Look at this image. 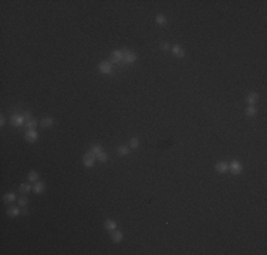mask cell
<instances>
[{"label":"cell","instance_id":"6da1fadb","mask_svg":"<svg viewBox=\"0 0 267 255\" xmlns=\"http://www.w3.org/2000/svg\"><path fill=\"white\" fill-rule=\"evenodd\" d=\"M122 51H124V63L132 64L137 61V54L135 53H131V51H127V50H122Z\"/></svg>","mask_w":267,"mask_h":255},{"label":"cell","instance_id":"7a4b0ae2","mask_svg":"<svg viewBox=\"0 0 267 255\" xmlns=\"http://www.w3.org/2000/svg\"><path fill=\"white\" fill-rule=\"evenodd\" d=\"M229 170H230L232 173H234V174H240L242 170H243V166H242V163L240 162L233 160V162L230 163V166H229Z\"/></svg>","mask_w":267,"mask_h":255},{"label":"cell","instance_id":"3957f363","mask_svg":"<svg viewBox=\"0 0 267 255\" xmlns=\"http://www.w3.org/2000/svg\"><path fill=\"white\" fill-rule=\"evenodd\" d=\"M24 116H23V113L22 115H19V113H14L12 118H10V122L14 125V126H22L23 123H24Z\"/></svg>","mask_w":267,"mask_h":255},{"label":"cell","instance_id":"277c9868","mask_svg":"<svg viewBox=\"0 0 267 255\" xmlns=\"http://www.w3.org/2000/svg\"><path fill=\"white\" fill-rule=\"evenodd\" d=\"M38 139V133H37L34 129H27V132H26V140L30 142V143H33V142H36Z\"/></svg>","mask_w":267,"mask_h":255},{"label":"cell","instance_id":"5b68a950","mask_svg":"<svg viewBox=\"0 0 267 255\" xmlns=\"http://www.w3.org/2000/svg\"><path fill=\"white\" fill-rule=\"evenodd\" d=\"M82 162H84V166H87V167H93L94 163H95V157L91 155V153H85L84 157H82Z\"/></svg>","mask_w":267,"mask_h":255},{"label":"cell","instance_id":"8992f818","mask_svg":"<svg viewBox=\"0 0 267 255\" xmlns=\"http://www.w3.org/2000/svg\"><path fill=\"white\" fill-rule=\"evenodd\" d=\"M100 71L102 74H111L112 72V64L108 63V61H104V63L100 64Z\"/></svg>","mask_w":267,"mask_h":255},{"label":"cell","instance_id":"52a82bcc","mask_svg":"<svg viewBox=\"0 0 267 255\" xmlns=\"http://www.w3.org/2000/svg\"><path fill=\"white\" fill-rule=\"evenodd\" d=\"M124 60V51L121 50H116L112 53V55H111V63H119V61H122Z\"/></svg>","mask_w":267,"mask_h":255},{"label":"cell","instance_id":"ba28073f","mask_svg":"<svg viewBox=\"0 0 267 255\" xmlns=\"http://www.w3.org/2000/svg\"><path fill=\"white\" fill-rule=\"evenodd\" d=\"M104 227H105L107 231L112 233V231H115L116 230V223L115 221H112V220H107V221L104 223Z\"/></svg>","mask_w":267,"mask_h":255},{"label":"cell","instance_id":"9c48e42d","mask_svg":"<svg viewBox=\"0 0 267 255\" xmlns=\"http://www.w3.org/2000/svg\"><path fill=\"white\" fill-rule=\"evenodd\" d=\"M171 50H172V53H173V55H176V57H183L185 55V50L182 48L181 45H173V47H171Z\"/></svg>","mask_w":267,"mask_h":255},{"label":"cell","instance_id":"30bf717a","mask_svg":"<svg viewBox=\"0 0 267 255\" xmlns=\"http://www.w3.org/2000/svg\"><path fill=\"white\" fill-rule=\"evenodd\" d=\"M257 99H259V94H256V92H250V94H249V97H247V102H249V105H254Z\"/></svg>","mask_w":267,"mask_h":255},{"label":"cell","instance_id":"8fae6325","mask_svg":"<svg viewBox=\"0 0 267 255\" xmlns=\"http://www.w3.org/2000/svg\"><path fill=\"white\" fill-rule=\"evenodd\" d=\"M101 152H102V148H101V146H100V145H94L93 148L90 149V152H88V153H91V155L94 156V157H97V156L100 155Z\"/></svg>","mask_w":267,"mask_h":255},{"label":"cell","instance_id":"7c38bea8","mask_svg":"<svg viewBox=\"0 0 267 255\" xmlns=\"http://www.w3.org/2000/svg\"><path fill=\"white\" fill-rule=\"evenodd\" d=\"M216 170L219 171V173H226V171L229 170V166H227L224 162H219L216 164Z\"/></svg>","mask_w":267,"mask_h":255},{"label":"cell","instance_id":"4fadbf2b","mask_svg":"<svg viewBox=\"0 0 267 255\" xmlns=\"http://www.w3.org/2000/svg\"><path fill=\"white\" fill-rule=\"evenodd\" d=\"M33 190L36 191V193H43V191L46 190V184H44L43 182H37V183L33 186Z\"/></svg>","mask_w":267,"mask_h":255},{"label":"cell","instance_id":"5bb4252c","mask_svg":"<svg viewBox=\"0 0 267 255\" xmlns=\"http://www.w3.org/2000/svg\"><path fill=\"white\" fill-rule=\"evenodd\" d=\"M19 214H20V208H19V207H9L7 215H10V217H17Z\"/></svg>","mask_w":267,"mask_h":255},{"label":"cell","instance_id":"9a60e30c","mask_svg":"<svg viewBox=\"0 0 267 255\" xmlns=\"http://www.w3.org/2000/svg\"><path fill=\"white\" fill-rule=\"evenodd\" d=\"M40 125L43 128H50L51 125H54V119H53V118H44V119L40 122Z\"/></svg>","mask_w":267,"mask_h":255},{"label":"cell","instance_id":"2e32d148","mask_svg":"<svg viewBox=\"0 0 267 255\" xmlns=\"http://www.w3.org/2000/svg\"><path fill=\"white\" fill-rule=\"evenodd\" d=\"M122 233H121V231H112V241H114V242H119V241H122Z\"/></svg>","mask_w":267,"mask_h":255},{"label":"cell","instance_id":"e0dca14e","mask_svg":"<svg viewBox=\"0 0 267 255\" xmlns=\"http://www.w3.org/2000/svg\"><path fill=\"white\" fill-rule=\"evenodd\" d=\"M116 153L119 156L128 155V153H130V148H128V146H119V148L116 149Z\"/></svg>","mask_w":267,"mask_h":255},{"label":"cell","instance_id":"ac0fdd59","mask_svg":"<svg viewBox=\"0 0 267 255\" xmlns=\"http://www.w3.org/2000/svg\"><path fill=\"white\" fill-rule=\"evenodd\" d=\"M14 200H16L14 193H7V194H4V197H3V201H4V203H12V201H14Z\"/></svg>","mask_w":267,"mask_h":255},{"label":"cell","instance_id":"d6986e66","mask_svg":"<svg viewBox=\"0 0 267 255\" xmlns=\"http://www.w3.org/2000/svg\"><path fill=\"white\" fill-rule=\"evenodd\" d=\"M30 190H31V184H29V183L20 184V191H22L23 194H27Z\"/></svg>","mask_w":267,"mask_h":255},{"label":"cell","instance_id":"ffe728a7","mask_svg":"<svg viewBox=\"0 0 267 255\" xmlns=\"http://www.w3.org/2000/svg\"><path fill=\"white\" fill-rule=\"evenodd\" d=\"M256 113H257V109H256L253 105H250V106H247V108H246V115H247V116H254Z\"/></svg>","mask_w":267,"mask_h":255},{"label":"cell","instance_id":"44dd1931","mask_svg":"<svg viewBox=\"0 0 267 255\" xmlns=\"http://www.w3.org/2000/svg\"><path fill=\"white\" fill-rule=\"evenodd\" d=\"M36 126H37L36 119H30V120L26 122V128H27V129H36Z\"/></svg>","mask_w":267,"mask_h":255},{"label":"cell","instance_id":"7402d4cb","mask_svg":"<svg viewBox=\"0 0 267 255\" xmlns=\"http://www.w3.org/2000/svg\"><path fill=\"white\" fill-rule=\"evenodd\" d=\"M155 21H156L158 24H161V26H164V24L166 23V17L164 16V14H158L156 19H155Z\"/></svg>","mask_w":267,"mask_h":255},{"label":"cell","instance_id":"603a6c76","mask_svg":"<svg viewBox=\"0 0 267 255\" xmlns=\"http://www.w3.org/2000/svg\"><path fill=\"white\" fill-rule=\"evenodd\" d=\"M37 179H38V173L34 171V170H31V171L29 173V180L33 183V182H37Z\"/></svg>","mask_w":267,"mask_h":255},{"label":"cell","instance_id":"cb8c5ba5","mask_svg":"<svg viewBox=\"0 0 267 255\" xmlns=\"http://www.w3.org/2000/svg\"><path fill=\"white\" fill-rule=\"evenodd\" d=\"M97 159H98V160H100V162L105 163V162H107V160H108V155H107V153H105V152H101V153H100V155L97 156Z\"/></svg>","mask_w":267,"mask_h":255},{"label":"cell","instance_id":"d4e9b609","mask_svg":"<svg viewBox=\"0 0 267 255\" xmlns=\"http://www.w3.org/2000/svg\"><path fill=\"white\" fill-rule=\"evenodd\" d=\"M139 146V140H138V138H132L130 142V148L131 149H137Z\"/></svg>","mask_w":267,"mask_h":255},{"label":"cell","instance_id":"484cf974","mask_svg":"<svg viewBox=\"0 0 267 255\" xmlns=\"http://www.w3.org/2000/svg\"><path fill=\"white\" fill-rule=\"evenodd\" d=\"M27 203H29L27 197H20V200H19V207H26Z\"/></svg>","mask_w":267,"mask_h":255},{"label":"cell","instance_id":"4316f807","mask_svg":"<svg viewBox=\"0 0 267 255\" xmlns=\"http://www.w3.org/2000/svg\"><path fill=\"white\" fill-rule=\"evenodd\" d=\"M23 116H24V119L26 120H30L31 119V111H26V112L23 113Z\"/></svg>","mask_w":267,"mask_h":255},{"label":"cell","instance_id":"83f0119b","mask_svg":"<svg viewBox=\"0 0 267 255\" xmlns=\"http://www.w3.org/2000/svg\"><path fill=\"white\" fill-rule=\"evenodd\" d=\"M161 48L164 50V51H166V50H171V45H169L168 42H162V44H161Z\"/></svg>","mask_w":267,"mask_h":255},{"label":"cell","instance_id":"f1b7e54d","mask_svg":"<svg viewBox=\"0 0 267 255\" xmlns=\"http://www.w3.org/2000/svg\"><path fill=\"white\" fill-rule=\"evenodd\" d=\"M4 123H6V118H4V116H3V115H1V118H0V125H1V126H3V125H4Z\"/></svg>","mask_w":267,"mask_h":255},{"label":"cell","instance_id":"f546056e","mask_svg":"<svg viewBox=\"0 0 267 255\" xmlns=\"http://www.w3.org/2000/svg\"><path fill=\"white\" fill-rule=\"evenodd\" d=\"M23 214H24V215H27V214H29V211H27V210H26V208H24V210H23Z\"/></svg>","mask_w":267,"mask_h":255}]
</instances>
